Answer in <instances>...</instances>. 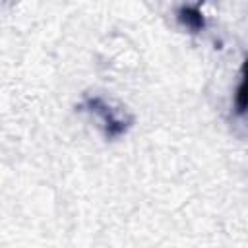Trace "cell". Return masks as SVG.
<instances>
[{"label": "cell", "mask_w": 248, "mask_h": 248, "mask_svg": "<svg viewBox=\"0 0 248 248\" xmlns=\"http://www.w3.org/2000/svg\"><path fill=\"white\" fill-rule=\"evenodd\" d=\"M79 110L95 114L101 120L103 132H105V136L108 140L120 138L122 134L128 132V128L132 124V118H130V114L124 108L114 107V105L107 103L103 97H97V95L95 97H85L79 103Z\"/></svg>", "instance_id": "obj_1"}, {"label": "cell", "mask_w": 248, "mask_h": 248, "mask_svg": "<svg viewBox=\"0 0 248 248\" xmlns=\"http://www.w3.org/2000/svg\"><path fill=\"white\" fill-rule=\"evenodd\" d=\"M200 6H202V0L198 4H194V6H182V8H178V12H176L178 21L184 27L192 29V31H202L205 27V19H203V14H202Z\"/></svg>", "instance_id": "obj_2"}]
</instances>
